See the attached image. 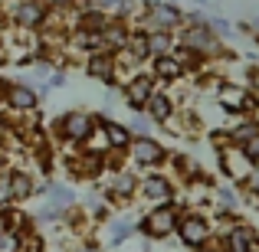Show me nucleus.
<instances>
[{"label":"nucleus","instance_id":"f257e3e1","mask_svg":"<svg viewBox=\"0 0 259 252\" xmlns=\"http://www.w3.org/2000/svg\"><path fill=\"white\" fill-rule=\"evenodd\" d=\"M92 131H95V115H89V112H66L46 128V134H53L63 151H79V147H85V141L92 138Z\"/></svg>","mask_w":259,"mask_h":252},{"label":"nucleus","instance_id":"f03ea898","mask_svg":"<svg viewBox=\"0 0 259 252\" xmlns=\"http://www.w3.org/2000/svg\"><path fill=\"white\" fill-rule=\"evenodd\" d=\"M187 210V203L177 196L174 203L167 207H154V210H145L138 216V236L145 239H171L177 233V223H181V213Z\"/></svg>","mask_w":259,"mask_h":252},{"label":"nucleus","instance_id":"7ed1b4c3","mask_svg":"<svg viewBox=\"0 0 259 252\" xmlns=\"http://www.w3.org/2000/svg\"><path fill=\"white\" fill-rule=\"evenodd\" d=\"M4 4H7L10 26L20 30V33L39 36V33L46 30V23H50V7H46L43 0H4Z\"/></svg>","mask_w":259,"mask_h":252},{"label":"nucleus","instance_id":"20e7f679","mask_svg":"<svg viewBox=\"0 0 259 252\" xmlns=\"http://www.w3.org/2000/svg\"><path fill=\"white\" fill-rule=\"evenodd\" d=\"M135 200H141L148 210L174 203L177 200L174 177L164 174V170H145V174H138V196H135Z\"/></svg>","mask_w":259,"mask_h":252},{"label":"nucleus","instance_id":"39448f33","mask_svg":"<svg viewBox=\"0 0 259 252\" xmlns=\"http://www.w3.org/2000/svg\"><path fill=\"white\" fill-rule=\"evenodd\" d=\"M99 190L108 200V207H128L138 196V170H132V167L108 170L105 180L99 183Z\"/></svg>","mask_w":259,"mask_h":252},{"label":"nucleus","instance_id":"423d86ee","mask_svg":"<svg viewBox=\"0 0 259 252\" xmlns=\"http://www.w3.org/2000/svg\"><path fill=\"white\" fill-rule=\"evenodd\" d=\"M217 105L223 108L227 115H240V118H256V112H259V98L249 88H243L240 82H227L223 79L220 85H217Z\"/></svg>","mask_w":259,"mask_h":252},{"label":"nucleus","instance_id":"0eeeda50","mask_svg":"<svg viewBox=\"0 0 259 252\" xmlns=\"http://www.w3.org/2000/svg\"><path fill=\"white\" fill-rule=\"evenodd\" d=\"M174 236L181 239V246H187V249H203L207 239L213 236V220H210L203 210H184Z\"/></svg>","mask_w":259,"mask_h":252},{"label":"nucleus","instance_id":"6e6552de","mask_svg":"<svg viewBox=\"0 0 259 252\" xmlns=\"http://www.w3.org/2000/svg\"><path fill=\"white\" fill-rule=\"evenodd\" d=\"M167 158H171V151H167L158 138H135L132 147H128V161L135 164L138 174H145V170H161L167 164Z\"/></svg>","mask_w":259,"mask_h":252},{"label":"nucleus","instance_id":"1a4fd4ad","mask_svg":"<svg viewBox=\"0 0 259 252\" xmlns=\"http://www.w3.org/2000/svg\"><path fill=\"white\" fill-rule=\"evenodd\" d=\"M158 79L151 76L148 69H138L132 79H125L121 82V95H125V105L128 108H135V112H141V108L148 105V98H151L154 92H158Z\"/></svg>","mask_w":259,"mask_h":252},{"label":"nucleus","instance_id":"9d476101","mask_svg":"<svg viewBox=\"0 0 259 252\" xmlns=\"http://www.w3.org/2000/svg\"><path fill=\"white\" fill-rule=\"evenodd\" d=\"M223 236H227L230 252H253L259 246V229L243 216H233L223 223Z\"/></svg>","mask_w":259,"mask_h":252},{"label":"nucleus","instance_id":"9b49d317","mask_svg":"<svg viewBox=\"0 0 259 252\" xmlns=\"http://www.w3.org/2000/svg\"><path fill=\"white\" fill-rule=\"evenodd\" d=\"M141 115H145L148 121H154V125H171L174 121V115H177V102H174V95L171 92H164V88H158V92L148 98V105L141 108Z\"/></svg>","mask_w":259,"mask_h":252},{"label":"nucleus","instance_id":"f8f14e48","mask_svg":"<svg viewBox=\"0 0 259 252\" xmlns=\"http://www.w3.org/2000/svg\"><path fill=\"white\" fill-rule=\"evenodd\" d=\"M95 118H99V128H102V134H105V141H108V151L128 154V147H132L135 134L128 131L125 121H115V118H108V115H95Z\"/></svg>","mask_w":259,"mask_h":252},{"label":"nucleus","instance_id":"ddd939ff","mask_svg":"<svg viewBox=\"0 0 259 252\" xmlns=\"http://www.w3.org/2000/svg\"><path fill=\"white\" fill-rule=\"evenodd\" d=\"M4 105L10 108L13 115H33V112H36V105H39V95H36V88L26 85V82H10Z\"/></svg>","mask_w":259,"mask_h":252},{"label":"nucleus","instance_id":"4468645a","mask_svg":"<svg viewBox=\"0 0 259 252\" xmlns=\"http://www.w3.org/2000/svg\"><path fill=\"white\" fill-rule=\"evenodd\" d=\"M217 158H220V167H223V174L233 180V187H240L243 180H246V174L253 167H249V161L243 158V151L240 147H227V151H217Z\"/></svg>","mask_w":259,"mask_h":252},{"label":"nucleus","instance_id":"2eb2a0df","mask_svg":"<svg viewBox=\"0 0 259 252\" xmlns=\"http://www.w3.org/2000/svg\"><path fill=\"white\" fill-rule=\"evenodd\" d=\"M7 187H10V203H23V200H30V196L36 193L33 174L30 170H20V167L7 170Z\"/></svg>","mask_w":259,"mask_h":252},{"label":"nucleus","instance_id":"dca6fc26","mask_svg":"<svg viewBox=\"0 0 259 252\" xmlns=\"http://www.w3.org/2000/svg\"><path fill=\"white\" fill-rule=\"evenodd\" d=\"M105 226H108V242H112V246H121L125 239L138 236V216H132V213H115Z\"/></svg>","mask_w":259,"mask_h":252},{"label":"nucleus","instance_id":"f3484780","mask_svg":"<svg viewBox=\"0 0 259 252\" xmlns=\"http://www.w3.org/2000/svg\"><path fill=\"white\" fill-rule=\"evenodd\" d=\"M82 69L92 79H99V82L115 85V59H112V53H92V56H85Z\"/></svg>","mask_w":259,"mask_h":252},{"label":"nucleus","instance_id":"a211bd4d","mask_svg":"<svg viewBox=\"0 0 259 252\" xmlns=\"http://www.w3.org/2000/svg\"><path fill=\"white\" fill-rule=\"evenodd\" d=\"M148 63H151V69H148V72H151V76L158 79V85H161V82H181V79L187 76V72L181 69V63L174 59V53H171V56L148 59Z\"/></svg>","mask_w":259,"mask_h":252},{"label":"nucleus","instance_id":"6ab92c4d","mask_svg":"<svg viewBox=\"0 0 259 252\" xmlns=\"http://www.w3.org/2000/svg\"><path fill=\"white\" fill-rule=\"evenodd\" d=\"M148 39V56L158 59V56H171L177 49V33H161V30H148L145 33Z\"/></svg>","mask_w":259,"mask_h":252},{"label":"nucleus","instance_id":"aec40b11","mask_svg":"<svg viewBox=\"0 0 259 252\" xmlns=\"http://www.w3.org/2000/svg\"><path fill=\"white\" fill-rule=\"evenodd\" d=\"M230 134V144L233 147H243L249 138H256L259 134V118H243V121H233V125L227 128Z\"/></svg>","mask_w":259,"mask_h":252},{"label":"nucleus","instance_id":"412c9836","mask_svg":"<svg viewBox=\"0 0 259 252\" xmlns=\"http://www.w3.org/2000/svg\"><path fill=\"white\" fill-rule=\"evenodd\" d=\"M236 190H240V193H246L249 200L256 203V200H259V167H253V170H249V174H246V180H243Z\"/></svg>","mask_w":259,"mask_h":252},{"label":"nucleus","instance_id":"4be33fe9","mask_svg":"<svg viewBox=\"0 0 259 252\" xmlns=\"http://www.w3.org/2000/svg\"><path fill=\"white\" fill-rule=\"evenodd\" d=\"M203 252H230V246H227V236H223V226H213V236L207 239Z\"/></svg>","mask_w":259,"mask_h":252},{"label":"nucleus","instance_id":"5701e85b","mask_svg":"<svg viewBox=\"0 0 259 252\" xmlns=\"http://www.w3.org/2000/svg\"><path fill=\"white\" fill-rule=\"evenodd\" d=\"M20 242H23V236L20 233H0V252H20Z\"/></svg>","mask_w":259,"mask_h":252},{"label":"nucleus","instance_id":"b1692460","mask_svg":"<svg viewBox=\"0 0 259 252\" xmlns=\"http://www.w3.org/2000/svg\"><path fill=\"white\" fill-rule=\"evenodd\" d=\"M240 151H243V158L249 161V167H259V134H256V138H249Z\"/></svg>","mask_w":259,"mask_h":252},{"label":"nucleus","instance_id":"393cba45","mask_svg":"<svg viewBox=\"0 0 259 252\" xmlns=\"http://www.w3.org/2000/svg\"><path fill=\"white\" fill-rule=\"evenodd\" d=\"M46 7H50V10H72V4H76V0H43Z\"/></svg>","mask_w":259,"mask_h":252},{"label":"nucleus","instance_id":"a878e982","mask_svg":"<svg viewBox=\"0 0 259 252\" xmlns=\"http://www.w3.org/2000/svg\"><path fill=\"white\" fill-rule=\"evenodd\" d=\"M253 252H259V246H256V249H253Z\"/></svg>","mask_w":259,"mask_h":252}]
</instances>
